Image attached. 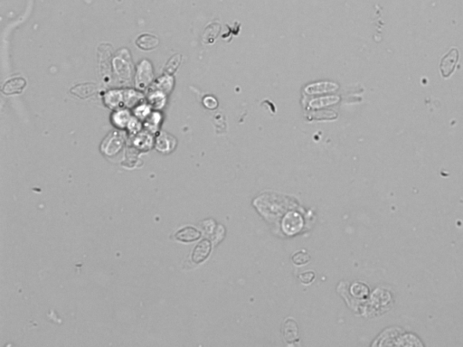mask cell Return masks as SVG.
Wrapping results in <instances>:
<instances>
[{
	"mask_svg": "<svg viewBox=\"0 0 463 347\" xmlns=\"http://www.w3.org/2000/svg\"><path fill=\"white\" fill-rule=\"evenodd\" d=\"M99 91V87L94 83H81L71 89L70 92L72 94L75 95L81 99H87L95 95Z\"/></svg>",
	"mask_w": 463,
	"mask_h": 347,
	"instance_id": "cell-2",
	"label": "cell"
},
{
	"mask_svg": "<svg viewBox=\"0 0 463 347\" xmlns=\"http://www.w3.org/2000/svg\"><path fill=\"white\" fill-rule=\"evenodd\" d=\"M181 62V55H176L172 57L171 59L168 61V63L166 64L164 73L167 74H173L179 66Z\"/></svg>",
	"mask_w": 463,
	"mask_h": 347,
	"instance_id": "cell-8",
	"label": "cell"
},
{
	"mask_svg": "<svg viewBox=\"0 0 463 347\" xmlns=\"http://www.w3.org/2000/svg\"><path fill=\"white\" fill-rule=\"evenodd\" d=\"M282 333L286 340L294 341L298 337V327L296 322L292 319L286 320L282 328Z\"/></svg>",
	"mask_w": 463,
	"mask_h": 347,
	"instance_id": "cell-7",
	"label": "cell"
},
{
	"mask_svg": "<svg viewBox=\"0 0 463 347\" xmlns=\"http://www.w3.org/2000/svg\"><path fill=\"white\" fill-rule=\"evenodd\" d=\"M459 50L457 48L452 47L441 60L440 63V71L442 73V75L444 78L450 77L455 71L456 64L459 61Z\"/></svg>",
	"mask_w": 463,
	"mask_h": 347,
	"instance_id": "cell-1",
	"label": "cell"
},
{
	"mask_svg": "<svg viewBox=\"0 0 463 347\" xmlns=\"http://www.w3.org/2000/svg\"><path fill=\"white\" fill-rule=\"evenodd\" d=\"M26 85V80L24 78L15 77L5 82L2 87V92L6 95L18 94L22 92Z\"/></svg>",
	"mask_w": 463,
	"mask_h": 347,
	"instance_id": "cell-3",
	"label": "cell"
},
{
	"mask_svg": "<svg viewBox=\"0 0 463 347\" xmlns=\"http://www.w3.org/2000/svg\"><path fill=\"white\" fill-rule=\"evenodd\" d=\"M298 278L303 284H310L315 278V273L313 272H303L298 276Z\"/></svg>",
	"mask_w": 463,
	"mask_h": 347,
	"instance_id": "cell-10",
	"label": "cell"
},
{
	"mask_svg": "<svg viewBox=\"0 0 463 347\" xmlns=\"http://www.w3.org/2000/svg\"><path fill=\"white\" fill-rule=\"evenodd\" d=\"M159 44V38L150 34H143L137 38L136 45L141 50L150 51L155 49Z\"/></svg>",
	"mask_w": 463,
	"mask_h": 347,
	"instance_id": "cell-5",
	"label": "cell"
},
{
	"mask_svg": "<svg viewBox=\"0 0 463 347\" xmlns=\"http://www.w3.org/2000/svg\"><path fill=\"white\" fill-rule=\"evenodd\" d=\"M211 243L208 240H201L192 253V260L196 263H201L208 258L211 253Z\"/></svg>",
	"mask_w": 463,
	"mask_h": 347,
	"instance_id": "cell-4",
	"label": "cell"
},
{
	"mask_svg": "<svg viewBox=\"0 0 463 347\" xmlns=\"http://www.w3.org/2000/svg\"><path fill=\"white\" fill-rule=\"evenodd\" d=\"M292 259L293 263L296 265H304L311 260V256L305 252H298L292 256Z\"/></svg>",
	"mask_w": 463,
	"mask_h": 347,
	"instance_id": "cell-9",
	"label": "cell"
},
{
	"mask_svg": "<svg viewBox=\"0 0 463 347\" xmlns=\"http://www.w3.org/2000/svg\"><path fill=\"white\" fill-rule=\"evenodd\" d=\"M200 236L201 234L198 230H197L196 228L188 226V227H185L179 230L175 235V238L183 242H191L199 239Z\"/></svg>",
	"mask_w": 463,
	"mask_h": 347,
	"instance_id": "cell-6",
	"label": "cell"
}]
</instances>
